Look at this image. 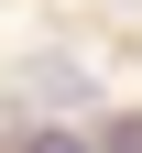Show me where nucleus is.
Returning a JSON list of instances; mask_svg holds the SVG:
<instances>
[{"mask_svg": "<svg viewBox=\"0 0 142 153\" xmlns=\"http://www.w3.org/2000/svg\"><path fill=\"white\" fill-rule=\"evenodd\" d=\"M88 153H142V109H120V120H109V131H98V142H88Z\"/></svg>", "mask_w": 142, "mask_h": 153, "instance_id": "nucleus-1", "label": "nucleus"}]
</instances>
